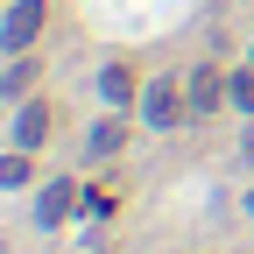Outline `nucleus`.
Instances as JSON below:
<instances>
[{"mask_svg": "<svg viewBox=\"0 0 254 254\" xmlns=\"http://www.w3.org/2000/svg\"><path fill=\"white\" fill-rule=\"evenodd\" d=\"M36 170H28V155H0V184H28Z\"/></svg>", "mask_w": 254, "mask_h": 254, "instance_id": "obj_8", "label": "nucleus"}, {"mask_svg": "<svg viewBox=\"0 0 254 254\" xmlns=\"http://www.w3.org/2000/svg\"><path fill=\"white\" fill-rule=\"evenodd\" d=\"M71 205H78V184H50V190H43V219H50V226H57Z\"/></svg>", "mask_w": 254, "mask_h": 254, "instance_id": "obj_6", "label": "nucleus"}, {"mask_svg": "<svg viewBox=\"0 0 254 254\" xmlns=\"http://www.w3.org/2000/svg\"><path fill=\"white\" fill-rule=\"evenodd\" d=\"M99 92H106L113 106H120V99H134V71H127V64H106V71H99Z\"/></svg>", "mask_w": 254, "mask_h": 254, "instance_id": "obj_5", "label": "nucleus"}, {"mask_svg": "<svg viewBox=\"0 0 254 254\" xmlns=\"http://www.w3.org/2000/svg\"><path fill=\"white\" fill-rule=\"evenodd\" d=\"M36 36H43V0H14V7H7V28H0V43H7V50H28Z\"/></svg>", "mask_w": 254, "mask_h": 254, "instance_id": "obj_1", "label": "nucleus"}, {"mask_svg": "<svg viewBox=\"0 0 254 254\" xmlns=\"http://www.w3.org/2000/svg\"><path fill=\"white\" fill-rule=\"evenodd\" d=\"M120 134H127L120 120H99V127H92V155H113V148H120Z\"/></svg>", "mask_w": 254, "mask_h": 254, "instance_id": "obj_7", "label": "nucleus"}, {"mask_svg": "<svg viewBox=\"0 0 254 254\" xmlns=\"http://www.w3.org/2000/svg\"><path fill=\"white\" fill-rule=\"evenodd\" d=\"M226 99H233V106H247V113H254V78H233V92H226Z\"/></svg>", "mask_w": 254, "mask_h": 254, "instance_id": "obj_10", "label": "nucleus"}, {"mask_svg": "<svg viewBox=\"0 0 254 254\" xmlns=\"http://www.w3.org/2000/svg\"><path fill=\"white\" fill-rule=\"evenodd\" d=\"M141 106H148V120H155V127H177V120H184V99H177V85H170V78H148Z\"/></svg>", "mask_w": 254, "mask_h": 254, "instance_id": "obj_2", "label": "nucleus"}, {"mask_svg": "<svg viewBox=\"0 0 254 254\" xmlns=\"http://www.w3.org/2000/svg\"><path fill=\"white\" fill-rule=\"evenodd\" d=\"M14 141H21V148H43V141H50V106H43V99H36V106H21Z\"/></svg>", "mask_w": 254, "mask_h": 254, "instance_id": "obj_3", "label": "nucleus"}, {"mask_svg": "<svg viewBox=\"0 0 254 254\" xmlns=\"http://www.w3.org/2000/svg\"><path fill=\"white\" fill-rule=\"evenodd\" d=\"M233 85H219V71H190V113H212Z\"/></svg>", "mask_w": 254, "mask_h": 254, "instance_id": "obj_4", "label": "nucleus"}, {"mask_svg": "<svg viewBox=\"0 0 254 254\" xmlns=\"http://www.w3.org/2000/svg\"><path fill=\"white\" fill-rule=\"evenodd\" d=\"M0 85H7V92H28V85H36V64H14V71L0 78Z\"/></svg>", "mask_w": 254, "mask_h": 254, "instance_id": "obj_9", "label": "nucleus"}]
</instances>
